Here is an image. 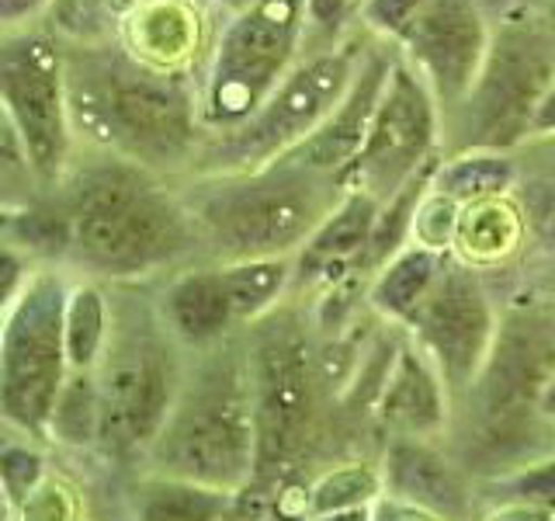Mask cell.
<instances>
[{
  "instance_id": "obj_8",
  "label": "cell",
  "mask_w": 555,
  "mask_h": 521,
  "mask_svg": "<svg viewBox=\"0 0 555 521\" xmlns=\"http://www.w3.org/2000/svg\"><path fill=\"white\" fill-rule=\"evenodd\" d=\"M69 289L63 271H35L0 320V421L28 442H49L69 379L63 338Z\"/></svg>"
},
{
  "instance_id": "obj_38",
  "label": "cell",
  "mask_w": 555,
  "mask_h": 521,
  "mask_svg": "<svg viewBox=\"0 0 555 521\" xmlns=\"http://www.w3.org/2000/svg\"><path fill=\"white\" fill-rule=\"evenodd\" d=\"M372 521H441L434 518L421 508H413V504H403V500H392L382 494L375 504H372Z\"/></svg>"
},
{
  "instance_id": "obj_13",
  "label": "cell",
  "mask_w": 555,
  "mask_h": 521,
  "mask_svg": "<svg viewBox=\"0 0 555 521\" xmlns=\"http://www.w3.org/2000/svg\"><path fill=\"white\" fill-rule=\"evenodd\" d=\"M490 39L493 17L486 11V0H427L399 35L396 49L424 77L448 122L473 91Z\"/></svg>"
},
{
  "instance_id": "obj_30",
  "label": "cell",
  "mask_w": 555,
  "mask_h": 521,
  "mask_svg": "<svg viewBox=\"0 0 555 521\" xmlns=\"http://www.w3.org/2000/svg\"><path fill=\"white\" fill-rule=\"evenodd\" d=\"M35 174L28 167V156L17 143L8 115L0 112V216L4 213H22V208L35 199Z\"/></svg>"
},
{
  "instance_id": "obj_12",
  "label": "cell",
  "mask_w": 555,
  "mask_h": 521,
  "mask_svg": "<svg viewBox=\"0 0 555 521\" xmlns=\"http://www.w3.org/2000/svg\"><path fill=\"white\" fill-rule=\"evenodd\" d=\"M406 334L438 369L451 404L473 396L500 338V313L482 271L448 254Z\"/></svg>"
},
{
  "instance_id": "obj_29",
  "label": "cell",
  "mask_w": 555,
  "mask_h": 521,
  "mask_svg": "<svg viewBox=\"0 0 555 521\" xmlns=\"http://www.w3.org/2000/svg\"><path fill=\"white\" fill-rule=\"evenodd\" d=\"M490 491H493L490 494L493 504L514 500V504H528V508H538V511H548L555 518V452L496 476L490 483Z\"/></svg>"
},
{
  "instance_id": "obj_14",
  "label": "cell",
  "mask_w": 555,
  "mask_h": 521,
  "mask_svg": "<svg viewBox=\"0 0 555 521\" xmlns=\"http://www.w3.org/2000/svg\"><path fill=\"white\" fill-rule=\"evenodd\" d=\"M250 393L257 417V476L282 466L306 439L312 417V361L299 334H268L250 358Z\"/></svg>"
},
{
  "instance_id": "obj_23",
  "label": "cell",
  "mask_w": 555,
  "mask_h": 521,
  "mask_svg": "<svg viewBox=\"0 0 555 521\" xmlns=\"http://www.w3.org/2000/svg\"><path fill=\"white\" fill-rule=\"evenodd\" d=\"M517 164L511 153H493V150H462L451 153L434 170L430 188L448 195L459 205L473 202H490V199H507L517 188Z\"/></svg>"
},
{
  "instance_id": "obj_20",
  "label": "cell",
  "mask_w": 555,
  "mask_h": 521,
  "mask_svg": "<svg viewBox=\"0 0 555 521\" xmlns=\"http://www.w3.org/2000/svg\"><path fill=\"white\" fill-rule=\"evenodd\" d=\"M160 317L173 341L184 347H198V352L230 338V330L240 323L219 260L205 268H188L173 278L160 300Z\"/></svg>"
},
{
  "instance_id": "obj_35",
  "label": "cell",
  "mask_w": 555,
  "mask_h": 521,
  "mask_svg": "<svg viewBox=\"0 0 555 521\" xmlns=\"http://www.w3.org/2000/svg\"><path fill=\"white\" fill-rule=\"evenodd\" d=\"M31 275L35 271L28 268V254L17 243H0V320L11 313Z\"/></svg>"
},
{
  "instance_id": "obj_25",
  "label": "cell",
  "mask_w": 555,
  "mask_h": 521,
  "mask_svg": "<svg viewBox=\"0 0 555 521\" xmlns=\"http://www.w3.org/2000/svg\"><path fill=\"white\" fill-rule=\"evenodd\" d=\"M225 289H230L236 323H257L282 303L295 268L292 257H264V260H225L222 265Z\"/></svg>"
},
{
  "instance_id": "obj_45",
  "label": "cell",
  "mask_w": 555,
  "mask_h": 521,
  "mask_svg": "<svg viewBox=\"0 0 555 521\" xmlns=\"http://www.w3.org/2000/svg\"><path fill=\"white\" fill-rule=\"evenodd\" d=\"M250 4H257V0H219V4L212 8V17H225V14H236V11H243V8H250Z\"/></svg>"
},
{
  "instance_id": "obj_41",
  "label": "cell",
  "mask_w": 555,
  "mask_h": 521,
  "mask_svg": "<svg viewBox=\"0 0 555 521\" xmlns=\"http://www.w3.org/2000/svg\"><path fill=\"white\" fill-rule=\"evenodd\" d=\"M538 243H542V251L555 257V202L542 213L538 219Z\"/></svg>"
},
{
  "instance_id": "obj_46",
  "label": "cell",
  "mask_w": 555,
  "mask_h": 521,
  "mask_svg": "<svg viewBox=\"0 0 555 521\" xmlns=\"http://www.w3.org/2000/svg\"><path fill=\"white\" fill-rule=\"evenodd\" d=\"M0 521H14V508H11V500H8L4 483H0Z\"/></svg>"
},
{
  "instance_id": "obj_2",
  "label": "cell",
  "mask_w": 555,
  "mask_h": 521,
  "mask_svg": "<svg viewBox=\"0 0 555 521\" xmlns=\"http://www.w3.org/2000/svg\"><path fill=\"white\" fill-rule=\"evenodd\" d=\"M63 188V237L80 268L135 282L202 247L184 195L164 174L112 156L74 164Z\"/></svg>"
},
{
  "instance_id": "obj_36",
  "label": "cell",
  "mask_w": 555,
  "mask_h": 521,
  "mask_svg": "<svg viewBox=\"0 0 555 521\" xmlns=\"http://www.w3.org/2000/svg\"><path fill=\"white\" fill-rule=\"evenodd\" d=\"M56 0H0V31L42 25Z\"/></svg>"
},
{
  "instance_id": "obj_32",
  "label": "cell",
  "mask_w": 555,
  "mask_h": 521,
  "mask_svg": "<svg viewBox=\"0 0 555 521\" xmlns=\"http://www.w3.org/2000/svg\"><path fill=\"white\" fill-rule=\"evenodd\" d=\"M14 521H83L80 486L69 476L46 473V480L35 486V494L17 508Z\"/></svg>"
},
{
  "instance_id": "obj_24",
  "label": "cell",
  "mask_w": 555,
  "mask_h": 521,
  "mask_svg": "<svg viewBox=\"0 0 555 521\" xmlns=\"http://www.w3.org/2000/svg\"><path fill=\"white\" fill-rule=\"evenodd\" d=\"M236 494L153 473L139 486L135 521H225Z\"/></svg>"
},
{
  "instance_id": "obj_17",
  "label": "cell",
  "mask_w": 555,
  "mask_h": 521,
  "mask_svg": "<svg viewBox=\"0 0 555 521\" xmlns=\"http://www.w3.org/2000/svg\"><path fill=\"white\" fill-rule=\"evenodd\" d=\"M212 14L195 0H143L118 31V46L132 60L170 74H198L212 39Z\"/></svg>"
},
{
  "instance_id": "obj_6",
  "label": "cell",
  "mask_w": 555,
  "mask_h": 521,
  "mask_svg": "<svg viewBox=\"0 0 555 521\" xmlns=\"http://www.w3.org/2000/svg\"><path fill=\"white\" fill-rule=\"evenodd\" d=\"M369 46L372 35L358 28L326 46L306 49V56L292 66V74L274 87L250 122L230 136L205 139L188 174H240L288 156L337 109Z\"/></svg>"
},
{
  "instance_id": "obj_40",
  "label": "cell",
  "mask_w": 555,
  "mask_h": 521,
  "mask_svg": "<svg viewBox=\"0 0 555 521\" xmlns=\"http://www.w3.org/2000/svg\"><path fill=\"white\" fill-rule=\"evenodd\" d=\"M531 139H555V77L545 87L542 101H538V112L531 118Z\"/></svg>"
},
{
  "instance_id": "obj_18",
  "label": "cell",
  "mask_w": 555,
  "mask_h": 521,
  "mask_svg": "<svg viewBox=\"0 0 555 521\" xmlns=\"http://www.w3.org/2000/svg\"><path fill=\"white\" fill-rule=\"evenodd\" d=\"M375 414L392 439H438L448 428L451 396L438 369L410 341L406 330L375 390Z\"/></svg>"
},
{
  "instance_id": "obj_16",
  "label": "cell",
  "mask_w": 555,
  "mask_h": 521,
  "mask_svg": "<svg viewBox=\"0 0 555 521\" xmlns=\"http://www.w3.org/2000/svg\"><path fill=\"white\" fill-rule=\"evenodd\" d=\"M382 494L413 504L441 521H465L473 491L455 459L434 445V439H389L378 462Z\"/></svg>"
},
{
  "instance_id": "obj_33",
  "label": "cell",
  "mask_w": 555,
  "mask_h": 521,
  "mask_svg": "<svg viewBox=\"0 0 555 521\" xmlns=\"http://www.w3.org/2000/svg\"><path fill=\"white\" fill-rule=\"evenodd\" d=\"M46 459L42 452L28 442H8L0 445V483H4L8 500L17 514V508L35 494V486L46 480Z\"/></svg>"
},
{
  "instance_id": "obj_11",
  "label": "cell",
  "mask_w": 555,
  "mask_h": 521,
  "mask_svg": "<svg viewBox=\"0 0 555 521\" xmlns=\"http://www.w3.org/2000/svg\"><path fill=\"white\" fill-rule=\"evenodd\" d=\"M444 147V115L434 101L424 77L399 56L386 84H382L378 109L364 147L347 174V188H358L375 202L392 199L399 188L410 185L416 174L441 164Z\"/></svg>"
},
{
  "instance_id": "obj_39",
  "label": "cell",
  "mask_w": 555,
  "mask_h": 521,
  "mask_svg": "<svg viewBox=\"0 0 555 521\" xmlns=\"http://www.w3.org/2000/svg\"><path fill=\"white\" fill-rule=\"evenodd\" d=\"M482 521H555L548 511L528 508V504H514V500H496L490 511L482 514Z\"/></svg>"
},
{
  "instance_id": "obj_31",
  "label": "cell",
  "mask_w": 555,
  "mask_h": 521,
  "mask_svg": "<svg viewBox=\"0 0 555 521\" xmlns=\"http://www.w3.org/2000/svg\"><path fill=\"white\" fill-rule=\"evenodd\" d=\"M459 216H462V205L451 202L441 191L427 188L421 205L413 213V233L410 243H421L427 251H438V254H451L455 247V233H459Z\"/></svg>"
},
{
  "instance_id": "obj_37",
  "label": "cell",
  "mask_w": 555,
  "mask_h": 521,
  "mask_svg": "<svg viewBox=\"0 0 555 521\" xmlns=\"http://www.w3.org/2000/svg\"><path fill=\"white\" fill-rule=\"evenodd\" d=\"M257 521H309L306 494H299V491H282L271 504H264V511L257 514Z\"/></svg>"
},
{
  "instance_id": "obj_22",
  "label": "cell",
  "mask_w": 555,
  "mask_h": 521,
  "mask_svg": "<svg viewBox=\"0 0 555 521\" xmlns=\"http://www.w3.org/2000/svg\"><path fill=\"white\" fill-rule=\"evenodd\" d=\"M520 240H525V213L517 208L514 195L473 202V205H462L459 233H455V247H451V254L482 271V268L500 265V260L517 254Z\"/></svg>"
},
{
  "instance_id": "obj_34",
  "label": "cell",
  "mask_w": 555,
  "mask_h": 521,
  "mask_svg": "<svg viewBox=\"0 0 555 521\" xmlns=\"http://www.w3.org/2000/svg\"><path fill=\"white\" fill-rule=\"evenodd\" d=\"M427 0H358L354 22L361 31H369L378 42H399V35L410 28V22Z\"/></svg>"
},
{
  "instance_id": "obj_4",
  "label": "cell",
  "mask_w": 555,
  "mask_h": 521,
  "mask_svg": "<svg viewBox=\"0 0 555 521\" xmlns=\"http://www.w3.org/2000/svg\"><path fill=\"white\" fill-rule=\"evenodd\" d=\"M146 456L153 473L212 486L225 494L250 491L257 480V417L250 393V361L208 358L173 399L164 428Z\"/></svg>"
},
{
  "instance_id": "obj_27",
  "label": "cell",
  "mask_w": 555,
  "mask_h": 521,
  "mask_svg": "<svg viewBox=\"0 0 555 521\" xmlns=\"http://www.w3.org/2000/svg\"><path fill=\"white\" fill-rule=\"evenodd\" d=\"M143 0H56L46 14V25L66 46H101L115 42L121 25Z\"/></svg>"
},
{
  "instance_id": "obj_43",
  "label": "cell",
  "mask_w": 555,
  "mask_h": 521,
  "mask_svg": "<svg viewBox=\"0 0 555 521\" xmlns=\"http://www.w3.org/2000/svg\"><path fill=\"white\" fill-rule=\"evenodd\" d=\"M534 410L542 414L545 421H555V369L548 372V379H545L542 393H538V404H534Z\"/></svg>"
},
{
  "instance_id": "obj_42",
  "label": "cell",
  "mask_w": 555,
  "mask_h": 521,
  "mask_svg": "<svg viewBox=\"0 0 555 521\" xmlns=\"http://www.w3.org/2000/svg\"><path fill=\"white\" fill-rule=\"evenodd\" d=\"M531 14L538 17V25L545 28V35H548V42L555 46V0H531Z\"/></svg>"
},
{
  "instance_id": "obj_19",
  "label": "cell",
  "mask_w": 555,
  "mask_h": 521,
  "mask_svg": "<svg viewBox=\"0 0 555 521\" xmlns=\"http://www.w3.org/2000/svg\"><path fill=\"white\" fill-rule=\"evenodd\" d=\"M378 205L372 195H364L358 188H347L344 199L334 205L317 233H312L302 251L292 257V268L295 278L292 282H302V285H326L334 289L347 278H369L364 271V254H369V243H372V230H375V219H378Z\"/></svg>"
},
{
  "instance_id": "obj_15",
  "label": "cell",
  "mask_w": 555,
  "mask_h": 521,
  "mask_svg": "<svg viewBox=\"0 0 555 521\" xmlns=\"http://www.w3.org/2000/svg\"><path fill=\"white\" fill-rule=\"evenodd\" d=\"M392 60H396V46L372 39L351 87H347V94L337 101V109L323 118V126L312 132L306 143H299L288 153L292 161L347 181V174H351L358 153L364 147V136L372 129V115L378 109V94L392 69Z\"/></svg>"
},
{
  "instance_id": "obj_1",
  "label": "cell",
  "mask_w": 555,
  "mask_h": 521,
  "mask_svg": "<svg viewBox=\"0 0 555 521\" xmlns=\"http://www.w3.org/2000/svg\"><path fill=\"white\" fill-rule=\"evenodd\" d=\"M66 104L77 150L146 167L164 178L191 170L202 150L198 74L132 60L118 42L66 46Z\"/></svg>"
},
{
  "instance_id": "obj_10",
  "label": "cell",
  "mask_w": 555,
  "mask_h": 521,
  "mask_svg": "<svg viewBox=\"0 0 555 521\" xmlns=\"http://www.w3.org/2000/svg\"><path fill=\"white\" fill-rule=\"evenodd\" d=\"M0 112L39 188H60L77 164L66 104V49L46 22L0 31Z\"/></svg>"
},
{
  "instance_id": "obj_44",
  "label": "cell",
  "mask_w": 555,
  "mask_h": 521,
  "mask_svg": "<svg viewBox=\"0 0 555 521\" xmlns=\"http://www.w3.org/2000/svg\"><path fill=\"white\" fill-rule=\"evenodd\" d=\"M309 521H372V504H369V508H347V511L309 514Z\"/></svg>"
},
{
  "instance_id": "obj_28",
  "label": "cell",
  "mask_w": 555,
  "mask_h": 521,
  "mask_svg": "<svg viewBox=\"0 0 555 521\" xmlns=\"http://www.w3.org/2000/svg\"><path fill=\"white\" fill-rule=\"evenodd\" d=\"M382 497V476L378 466L369 462H340L309 486L306 508L309 514L326 511H347V508H369Z\"/></svg>"
},
{
  "instance_id": "obj_47",
  "label": "cell",
  "mask_w": 555,
  "mask_h": 521,
  "mask_svg": "<svg viewBox=\"0 0 555 521\" xmlns=\"http://www.w3.org/2000/svg\"><path fill=\"white\" fill-rule=\"evenodd\" d=\"M545 300H548V313H552V320H555V275H552V282H548Z\"/></svg>"
},
{
  "instance_id": "obj_26",
  "label": "cell",
  "mask_w": 555,
  "mask_h": 521,
  "mask_svg": "<svg viewBox=\"0 0 555 521\" xmlns=\"http://www.w3.org/2000/svg\"><path fill=\"white\" fill-rule=\"evenodd\" d=\"M108 327H112V303L98 282H80L69 289L66 323H63L69 372L98 369L104 341H108Z\"/></svg>"
},
{
  "instance_id": "obj_5",
  "label": "cell",
  "mask_w": 555,
  "mask_h": 521,
  "mask_svg": "<svg viewBox=\"0 0 555 521\" xmlns=\"http://www.w3.org/2000/svg\"><path fill=\"white\" fill-rule=\"evenodd\" d=\"M306 49V0H257L219 17L198 69L202 136L219 139L250 122Z\"/></svg>"
},
{
  "instance_id": "obj_7",
  "label": "cell",
  "mask_w": 555,
  "mask_h": 521,
  "mask_svg": "<svg viewBox=\"0 0 555 521\" xmlns=\"http://www.w3.org/2000/svg\"><path fill=\"white\" fill-rule=\"evenodd\" d=\"M184 386L178 341L160 309L112 306V327L94 369L98 445L108 452L150 448Z\"/></svg>"
},
{
  "instance_id": "obj_9",
  "label": "cell",
  "mask_w": 555,
  "mask_h": 521,
  "mask_svg": "<svg viewBox=\"0 0 555 521\" xmlns=\"http://www.w3.org/2000/svg\"><path fill=\"white\" fill-rule=\"evenodd\" d=\"M555 77V46L545 28L538 25L531 8H517L493 17V39L482 69L465 94L455 122L462 132L455 153L462 150H493L511 153L531 139V118L538 112L545 87ZM444 122V129H448Z\"/></svg>"
},
{
  "instance_id": "obj_3",
  "label": "cell",
  "mask_w": 555,
  "mask_h": 521,
  "mask_svg": "<svg viewBox=\"0 0 555 521\" xmlns=\"http://www.w3.org/2000/svg\"><path fill=\"white\" fill-rule=\"evenodd\" d=\"M347 181L292 156L240 174H191L181 188L202 247L225 260L295 257L344 199Z\"/></svg>"
},
{
  "instance_id": "obj_21",
  "label": "cell",
  "mask_w": 555,
  "mask_h": 521,
  "mask_svg": "<svg viewBox=\"0 0 555 521\" xmlns=\"http://www.w3.org/2000/svg\"><path fill=\"white\" fill-rule=\"evenodd\" d=\"M444 257L448 254L427 251L421 243H410V247L392 254L386 265L372 275V285H369V306L378 313V320L406 330L410 320L421 313L434 282H438Z\"/></svg>"
},
{
  "instance_id": "obj_48",
  "label": "cell",
  "mask_w": 555,
  "mask_h": 521,
  "mask_svg": "<svg viewBox=\"0 0 555 521\" xmlns=\"http://www.w3.org/2000/svg\"><path fill=\"white\" fill-rule=\"evenodd\" d=\"M195 4H198L202 11H208V14H212V8L219 4V0H195Z\"/></svg>"
}]
</instances>
